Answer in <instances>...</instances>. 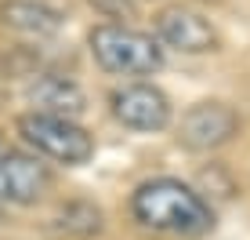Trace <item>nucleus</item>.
Instances as JSON below:
<instances>
[{"instance_id": "obj_2", "label": "nucleus", "mask_w": 250, "mask_h": 240, "mask_svg": "<svg viewBox=\"0 0 250 240\" xmlns=\"http://www.w3.org/2000/svg\"><path fill=\"white\" fill-rule=\"evenodd\" d=\"M91 55L105 73L149 76L163 66V48L149 33L131 29L120 22H102L91 29Z\"/></svg>"}, {"instance_id": "obj_3", "label": "nucleus", "mask_w": 250, "mask_h": 240, "mask_svg": "<svg viewBox=\"0 0 250 240\" xmlns=\"http://www.w3.org/2000/svg\"><path fill=\"white\" fill-rule=\"evenodd\" d=\"M19 135L37 153L58 160V164H69V168L87 164L94 157V139L80 124H73V120H65V117L25 113V117H19Z\"/></svg>"}, {"instance_id": "obj_6", "label": "nucleus", "mask_w": 250, "mask_h": 240, "mask_svg": "<svg viewBox=\"0 0 250 240\" xmlns=\"http://www.w3.org/2000/svg\"><path fill=\"white\" fill-rule=\"evenodd\" d=\"M51 186L47 164L29 153L7 149L0 157V204H37Z\"/></svg>"}, {"instance_id": "obj_9", "label": "nucleus", "mask_w": 250, "mask_h": 240, "mask_svg": "<svg viewBox=\"0 0 250 240\" xmlns=\"http://www.w3.org/2000/svg\"><path fill=\"white\" fill-rule=\"evenodd\" d=\"M29 98L37 102V113L65 117V120L83 113V91L73 80H65V76H40L29 88Z\"/></svg>"}, {"instance_id": "obj_12", "label": "nucleus", "mask_w": 250, "mask_h": 240, "mask_svg": "<svg viewBox=\"0 0 250 240\" xmlns=\"http://www.w3.org/2000/svg\"><path fill=\"white\" fill-rule=\"evenodd\" d=\"M4 153H7V142H4V135H0V157H4Z\"/></svg>"}, {"instance_id": "obj_11", "label": "nucleus", "mask_w": 250, "mask_h": 240, "mask_svg": "<svg viewBox=\"0 0 250 240\" xmlns=\"http://www.w3.org/2000/svg\"><path fill=\"white\" fill-rule=\"evenodd\" d=\"M91 4L98 7V11H105L109 19H124V15H131V11H134L127 0H91Z\"/></svg>"}, {"instance_id": "obj_8", "label": "nucleus", "mask_w": 250, "mask_h": 240, "mask_svg": "<svg viewBox=\"0 0 250 240\" xmlns=\"http://www.w3.org/2000/svg\"><path fill=\"white\" fill-rule=\"evenodd\" d=\"M0 22L25 37H55L62 29V15L37 0H4L0 4Z\"/></svg>"}, {"instance_id": "obj_10", "label": "nucleus", "mask_w": 250, "mask_h": 240, "mask_svg": "<svg viewBox=\"0 0 250 240\" xmlns=\"http://www.w3.org/2000/svg\"><path fill=\"white\" fill-rule=\"evenodd\" d=\"M55 226L62 229V233H73V237H94L102 229V211L87 200H73V204H65V208L58 211Z\"/></svg>"}, {"instance_id": "obj_7", "label": "nucleus", "mask_w": 250, "mask_h": 240, "mask_svg": "<svg viewBox=\"0 0 250 240\" xmlns=\"http://www.w3.org/2000/svg\"><path fill=\"white\" fill-rule=\"evenodd\" d=\"M156 33L163 44L185 51V55H203V51L218 48V33L203 15L188 11V7H167L156 15Z\"/></svg>"}, {"instance_id": "obj_5", "label": "nucleus", "mask_w": 250, "mask_h": 240, "mask_svg": "<svg viewBox=\"0 0 250 240\" xmlns=\"http://www.w3.org/2000/svg\"><path fill=\"white\" fill-rule=\"evenodd\" d=\"M113 117L131 131H163L170 124V102L152 84H127L113 91Z\"/></svg>"}, {"instance_id": "obj_4", "label": "nucleus", "mask_w": 250, "mask_h": 240, "mask_svg": "<svg viewBox=\"0 0 250 240\" xmlns=\"http://www.w3.org/2000/svg\"><path fill=\"white\" fill-rule=\"evenodd\" d=\"M236 135H239V117L225 102H196L182 113V124H178V142L185 149H200V153L218 149Z\"/></svg>"}, {"instance_id": "obj_13", "label": "nucleus", "mask_w": 250, "mask_h": 240, "mask_svg": "<svg viewBox=\"0 0 250 240\" xmlns=\"http://www.w3.org/2000/svg\"><path fill=\"white\" fill-rule=\"evenodd\" d=\"M0 218H4V204H0Z\"/></svg>"}, {"instance_id": "obj_1", "label": "nucleus", "mask_w": 250, "mask_h": 240, "mask_svg": "<svg viewBox=\"0 0 250 240\" xmlns=\"http://www.w3.org/2000/svg\"><path fill=\"white\" fill-rule=\"evenodd\" d=\"M131 211L145 229L170 237H203L214 226L210 204L178 178H152L138 186L131 196Z\"/></svg>"}]
</instances>
